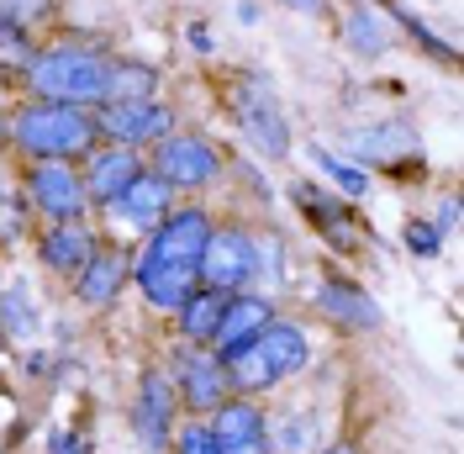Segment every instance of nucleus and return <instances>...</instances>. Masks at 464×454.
Listing matches in <instances>:
<instances>
[{
    "instance_id": "f257e3e1",
    "label": "nucleus",
    "mask_w": 464,
    "mask_h": 454,
    "mask_svg": "<svg viewBox=\"0 0 464 454\" xmlns=\"http://www.w3.org/2000/svg\"><path fill=\"white\" fill-rule=\"evenodd\" d=\"M111 64L101 48H80V43H58V48H37L27 64L32 101H58V106H106V90H111Z\"/></svg>"
},
{
    "instance_id": "f03ea898",
    "label": "nucleus",
    "mask_w": 464,
    "mask_h": 454,
    "mask_svg": "<svg viewBox=\"0 0 464 454\" xmlns=\"http://www.w3.org/2000/svg\"><path fill=\"white\" fill-rule=\"evenodd\" d=\"M222 370H227V386L237 397H259L269 386H280L285 375L312 360V343L301 333V322H285V317H275V322H264L259 333L248 343H237L227 354H217Z\"/></svg>"
},
{
    "instance_id": "7ed1b4c3",
    "label": "nucleus",
    "mask_w": 464,
    "mask_h": 454,
    "mask_svg": "<svg viewBox=\"0 0 464 454\" xmlns=\"http://www.w3.org/2000/svg\"><path fill=\"white\" fill-rule=\"evenodd\" d=\"M11 138H16V148L32 153V159L74 164V159H85L90 148L101 143V133H95V112H85V106L27 101L22 112L11 116Z\"/></svg>"
},
{
    "instance_id": "20e7f679",
    "label": "nucleus",
    "mask_w": 464,
    "mask_h": 454,
    "mask_svg": "<svg viewBox=\"0 0 464 454\" xmlns=\"http://www.w3.org/2000/svg\"><path fill=\"white\" fill-rule=\"evenodd\" d=\"M254 275H259V238L237 222H211V238L201 249V285L232 296V291H248Z\"/></svg>"
},
{
    "instance_id": "39448f33",
    "label": "nucleus",
    "mask_w": 464,
    "mask_h": 454,
    "mask_svg": "<svg viewBox=\"0 0 464 454\" xmlns=\"http://www.w3.org/2000/svg\"><path fill=\"white\" fill-rule=\"evenodd\" d=\"M95 133L111 148L143 153L148 143H164L174 133V112L164 101H106V106H95Z\"/></svg>"
},
{
    "instance_id": "423d86ee",
    "label": "nucleus",
    "mask_w": 464,
    "mask_h": 454,
    "mask_svg": "<svg viewBox=\"0 0 464 454\" xmlns=\"http://www.w3.org/2000/svg\"><path fill=\"white\" fill-rule=\"evenodd\" d=\"M153 174L169 185V191H201L222 174V153L217 143L196 138V133H169L164 143H153Z\"/></svg>"
},
{
    "instance_id": "0eeeda50",
    "label": "nucleus",
    "mask_w": 464,
    "mask_h": 454,
    "mask_svg": "<svg viewBox=\"0 0 464 454\" xmlns=\"http://www.w3.org/2000/svg\"><path fill=\"white\" fill-rule=\"evenodd\" d=\"M232 116H237V127H243V138L259 148L264 159H285L290 153V127L280 106H275V95L264 85L259 74H248L243 85L232 90Z\"/></svg>"
},
{
    "instance_id": "6e6552de",
    "label": "nucleus",
    "mask_w": 464,
    "mask_h": 454,
    "mask_svg": "<svg viewBox=\"0 0 464 454\" xmlns=\"http://www.w3.org/2000/svg\"><path fill=\"white\" fill-rule=\"evenodd\" d=\"M27 201L48 217V222H85V212H90L80 170H74V164H58V159H32Z\"/></svg>"
},
{
    "instance_id": "1a4fd4ad",
    "label": "nucleus",
    "mask_w": 464,
    "mask_h": 454,
    "mask_svg": "<svg viewBox=\"0 0 464 454\" xmlns=\"http://www.w3.org/2000/svg\"><path fill=\"white\" fill-rule=\"evenodd\" d=\"M206 238H211V217H206L201 206L169 212L164 222L148 232V243H143V254H138V264H196V270H201Z\"/></svg>"
},
{
    "instance_id": "9d476101",
    "label": "nucleus",
    "mask_w": 464,
    "mask_h": 454,
    "mask_svg": "<svg viewBox=\"0 0 464 454\" xmlns=\"http://www.w3.org/2000/svg\"><path fill=\"white\" fill-rule=\"evenodd\" d=\"M227 370L222 360L211 354V349H196V343H185L179 354H174V397H185V407H196V412H217L222 401H227Z\"/></svg>"
},
{
    "instance_id": "9b49d317",
    "label": "nucleus",
    "mask_w": 464,
    "mask_h": 454,
    "mask_svg": "<svg viewBox=\"0 0 464 454\" xmlns=\"http://www.w3.org/2000/svg\"><path fill=\"white\" fill-rule=\"evenodd\" d=\"M132 433L143 439L148 454L169 449L174 439V380L164 370H148L138 380V401H132Z\"/></svg>"
},
{
    "instance_id": "f8f14e48",
    "label": "nucleus",
    "mask_w": 464,
    "mask_h": 454,
    "mask_svg": "<svg viewBox=\"0 0 464 454\" xmlns=\"http://www.w3.org/2000/svg\"><path fill=\"white\" fill-rule=\"evenodd\" d=\"M206 428L217 433L222 454H269V423H264L254 397H227Z\"/></svg>"
},
{
    "instance_id": "ddd939ff",
    "label": "nucleus",
    "mask_w": 464,
    "mask_h": 454,
    "mask_svg": "<svg viewBox=\"0 0 464 454\" xmlns=\"http://www.w3.org/2000/svg\"><path fill=\"white\" fill-rule=\"evenodd\" d=\"M148 164L132 153V148H111V143H95L85 153V170H80V180H85V196L95 201V206H111L138 174H143Z\"/></svg>"
},
{
    "instance_id": "4468645a",
    "label": "nucleus",
    "mask_w": 464,
    "mask_h": 454,
    "mask_svg": "<svg viewBox=\"0 0 464 454\" xmlns=\"http://www.w3.org/2000/svg\"><path fill=\"white\" fill-rule=\"evenodd\" d=\"M169 201H174L169 185H164L153 170H143L132 185H127V191H121V196L111 201V206H106V212H111V222L127 227V232H153V227L174 212Z\"/></svg>"
},
{
    "instance_id": "2eb2a0df",
    "label": "nucleus",
    "mask_w": 464,
    "mask_h": 454,
    "mask_svg": "<svg viewBox=\"0 0 464 454\" xmlns=\"http://www.w3.org/2000/svg\"><path fill=\"white\" fill-rule=\"evenodd\" d=\"M132 281H138L148 307L179 312V307L201 291V270H196V264H138V259H132Z\"/></svg>"
},
{
    "instance_id": "dca6fc26",
    "label": "nucleus",
    "mask_w": 464,
    "mask_h": 454,
    "mask_svg": "<svg viewBox=\"0 0 464 454\" xmlns=\"http://www.w3.org/2000/svg\"><path fill=\"white\" fill-rule=\"evenodd\" d=\"M264 322H275V301L259 291H232L227 307H222V322H217V339H211V354H227L237 343H248Z\"/></svg>"
},
{
    "instance_id": "f3484780",
    "label": "nucleus",
    "mask_w": 464,
    "mask_h": 454,
    "mask_svg": "<svg viewBox=\"0 0 464 454\" xmlns=\"http://www.w3.org/2000/svg\"><path fill=\"white\" fill-rule=\"evenodd\" d=\"M95 249H101V238L90 232V222H48V232L37 238V259L58 275H80Z\"/></svg>"
},
{
    "instance_id": "a211bd4d",
    "label": "nucleus",
    "mask_w": 464,
    "mask_h": 454,
    "mask_svg": "<svg viewBox=\"0 0 464 454\" xmlns=\"http://www.w3.org/2000/svg\"><path fill=\"white\" fill-rule=\"evenodd\" d=\"M317 307L327 322H338L343 333H370V328H380V307L370 291H359L353 281H327L317 291Z\"/></svg>"
},
{
    "instance_id": "6ab92c4d",
    "label": "nucleus",
    "mask_w": 464,
    "mask_h": 454,
    "mask_svg": "<svg viewBox=\"0 0 464 454\" xmlns=\"http://www.w3.org/2000/svg\"><path fill=\"white\" fill-rule=\"evenodd\" d=\"M132 275V259L121 254V249H95L90 264L74 275V296L85 301V307H111L116 296H121V285Z\"/></svg>"
},
{
    "instance_id": "aec40b11",
    "label": "nucleus",
    "mask_w": 464,
    "mask_h": 454,
    "mask_svg": "<svg viewBox=\"0 0 464 454\" xmlns=\"http://www.w3.org/2000/svg\"><path fill=\"white\" fill-rule=\"evenodd\" d=\"M348 148H353L359 159H370V164H391V159H401V153H417V133H411L406 122H375V127L348 133Z\"/></svg>"
},
{
    "instance_id": "412c9836",
    "label": "nucleus",
    "mask_w": 464,
    "mask_h": 454,
    "mask_svg": "<svg viewBox=\"0 0 464 454\" xmlns=\"http://www.w3.org/2000/svg\"><path fill=\"white\" fill-rule=\"evenodd\" d=\"M338 32H343L348 54H359V58H380L391 48V16H380L375 5H353Z\"/></svg>"
},
{
    "instance_id": "4be33fe9",
    "label": "nucleus",
    "mask_w": 464,
    "mask_h": 454,
    "mask_svg": "<svg viewBox=\"0 0 464 454\" xmlns=\"http://www.w3.org/2000/svg\"><path fill=\"white\" fill-rule=\"evenodd\" d=\"M222 307H227V296L222 291H196L185 307H179V333H185V343H196V349H211V339H217V322H222Z\"/></svg>"
},
{
    "instance_id": "5701e85b",
    "label": "nucleus",
    "mask_w": 464,
    "mask_h": 454,
    "mask_svg": "<svg viewBox=\"0 0 464 454\" xmlns=\"http://www.w3.org/2000/svg\"><path fill=\"white\" fill-rule=\"evenodd\" d=\"M290 201L306 212V222H317L327 238H348V212L338 196H327V191H317V185H306V180H295L290 185Z\"/></svg>"
},
{
    "instance_id": "b1692460",
    "label": "nucleus",
    "mask_w": 464,
    "mask_h": 454,
    "mask_svg": "<svg viewBox=\"0 0 464 454\" xmlns=\"http://www.w3.org/2000/svg\"><path fill=\"white\" fill-rule=\"evenodd\" d=\"M153 69L148 64H111V90L106 101H153Z\"/></svg>"
},
{
    "instance_id": "393cba45",
    "label": "nucleus",
    "mask_w": 464,
    "mask_h": 454,
    "mask_svg": "<svg viewBox=\"0 0 464 454\" xmlns=\"http://www.w3.org/2000/svg\"><path fill=\"white\" fill-rule=\"evenodd\" d=\"M312 159H317L322 164V174H327V180H333V185H338V191H343V196H364V191H370V174L364 170H353V164H343V159H338V153H327V148H312Z\"/></svg>"
},
{
    "instance_id": "a878e982",
    "label": "nucleus",
    "mask_w": 464,
    "mask_h": 454,
    "mask_svg": "<svg viewBox=\"0 0 464 454\" xmlns=\"http://www.w3.org/2000/svg\"><path fill=\"white\" fill-rule=\"evenodd\" d=\"M32 54H37V48L27 43V32L11 27V22L0 16V74H27Z\"/></svg>"
},
{
    "instance_id": "bb28decb",
    "label": "nucleus",
    "mask_w": 464,
    "mask_h": 454,
    "mask_svg": "<svg viewBox=\"0 0 464 454\" xmlns=\"http://www.w3.org/2000/svg\"><path fill=\"white\" fill-rule=\"evenodd\" d=\"M0 16L11 22V27H37V22H48L53 16V0H0Z\"/></svg>"
},
{
    "instance_id": "cd10ccee",
    "label": "nucleus",
    "mask_w": 464,
    "mask_h": 454,
    "mask_svg": "<svg viewBox=\"0 0 464 454\" xmlns=\"http://www.w3.org/2000/svg\"><path fill=\"white\" fill-rule=\"evenodd\" d=\"M32 328H37V312H32L27 291L11 285V291H5V333H32Z\"/></svg>"
},
{
    "instance_id": "c85d7f7f",
    "label": "nucleus",
    "mask_w": 464,
    "mask_h": 454,
    "mask_svg": "<svg viewBox=\"0 0 464 454\" xmlns=\"http://www.w3.org/2000/svg\"><path fill=\"white\" fill-rule=\"evenodd\" d=\"M438 243H443V232H438L433 222H406V249H411L417 259H433Z\"/></svg>"
},
{
    "instance_id": "c756f323",
    "label": "nucleus",
    "mask_w": 464,
    "mask_h": 454,
    "mask_svg": "<svg viewBox=\"0 0 464 454\" xmlns=\"http://www.w3.org/2000/svg\"><path fill=\"white\" fill-rule=\"evenodd\" d=\"M179 454H222V444H217V433L206 423H190L179 428Z\"/></svg>"
},
{
    "instance_id": "7c9ffc66",
    "label": "nucleus",
    "mask_w": 464,
    "mask_h": 454,
    "mask_svg": "<svg viewBox=\"0 0 464 454\" xmlns=\"http://www.w3.org/2000/svg\"><path fill=\"white\" fill-rule=\"evenodd\" d=\"M396 22H401L406 32H417V43H422V48H433L438 58H454V48H449V43H438L433 32L422 27V22H417V16H411V11H396Z\"/></svg>"
},
{
    "instance_id": "2f4dec72",
    "label": "nucleus",
    "mask_w": 464,
    "mask_h": 454,
    "mask_svg": "<svg viewBox=\"0 0 464 454\" xmlns=\"http://www.w3.org/2000/svg\"><path fill=\"white\" fill-rule=\"evenodd\" d=\"M48 449H53V454H85V444H80L74 433H53V439H48Z\"/></svg>"
},
{
    "instance_id": "473e14b6",
    "label": "nucleus",
    "mask_w": 464,
    "mask_h": 454,
    "mask_svg": "<svg viewBox=\"0 0 464 454\" xmlns=\"http://www.w3.org/2000/svg\"><path fill=\"white\" fill-rule=\"evenodd\" d=\"M438 232H449V227H459V201H443V212H438Z\"/></svg>"
},
{
    "instance_id": "72a5a7b5",
    "label": "nucleus",
    "mask_w": 464,
    "mask_h": 454,
    "mask_svg": "<svg viewBox=\"0 0 464 454\" xmlns=\"http://www.w3.org/2000/svg\"><path fill=\"white\" fill-rule=\"evenodd\" d=\"M190 48H196V54H211V37H206V27H201V22L190 27Z\"/></svg>"
},
{
    "instance_id": "f704fd0d",
    "label": "nucleus",
    "mask_w": 464,
    "mask_h": 454,
    "mask_svg": "<svg viewBox=\"0 0 464 454\" xmlns=\"http://www.w3.org/2000/svg\"><path fill=\"white\" fill-rule=\"evenodd\" d=\"M285 5H290V11H306V16H317V11H322V0H285Z\"/></svg>"
},
{
    "instance_id": "c9c22d12",
    "label": "nucleus",
    "mask_w": 464,
    "mask_h": 454,
    "mask_svg": "<svg viewBox=\"0 0 464 454\" xmlns=\"http://www.w3.org/2000/svg\"><path fill=\"white\" fill-rule=\"evenodd\" d=\"M322 454H353V449H348V444H338V449H322Z\"/></svg>"
}]
</instances>
